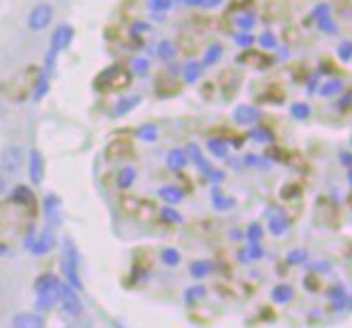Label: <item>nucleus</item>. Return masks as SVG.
Masks as SVG:
<instances>
[{
	"label": "nucleus",
	"instance_id": "obj_32",
	"mask_svg": "<svg viewBox=\"0 0 352 328\" xmlns=\"http://www.w3.org/2000/svg\"><path fill=\"white\" fill-rule=\"evenodd\" d=\"M206 146H209V151L216 158H228V151H230L228 142H223V139H209V142H206Z\"/></svg>",
	"mask_w": 352,
	"mask_h": 328
},
{
	"label": "nucleus",
	"instance_id": "obj_49",
	"mask_svg": "<svg viewBox=\"0 0 352 328\" xmlns=\"http://www.w3.org/2000/svg\"><path fill=\"white\" fill-rule=\"evenodd\" d=\"M352 108V91L345 94L343 98H340V103H338V111H350Z\"/></svg>",
	"mask_w": 352,
	"mask_h": 328
},
{
	"label": "nucleus",
	"instance_id": "obj_14",
	"mask_svg": "<svg viewBox=\"0 0 352 328\" xmlns=\"http://www.w3.org/2000/svg\"><path fill=\"white\" fill-rule=\"evenodd\" d=\"M140 103H142V96L140 94H132V96H125V98H120V101L113 106V118H125V116H130L135 108H140Z\"/></svg>",
	"mask_w": 352,
	"mask_h": 328
},
{
	"label": "nucleus",
	"instance_id": "obj_7",
	"mask_svg": "<svg viewBox=\"0 0 352 328\" xmlns=\"http://www.w3.org/2000/svg\"><path fill=\"white\" fill-rule=\"evenodd\" d=\"M72 41H74V29H72V24H60V27H56V32H53L51 46H48V51H51L53 56H60L63 51H67V48H70Z\"/></svg>",
	"mask_w": 352,
	"mask_h": 328
},
{
	"label": "nucleus",
	"instance_id": "obj_33",
	"mask_svg": "<svg viewBox=\"0 0 352 328\" xmlns=\"http://www.w3.org/2000/svg\"><path fill=\"white\" fill-rule=\"evenodd\" d=\"M206 297V287L204 285H192L185 290V302L187 305H197L199 300H204Z\"/></svg>",
	"mask_w": 352,
	"mask_h": 328
},
{
	"label": "nucleus",
	"instance_id": "obj_54",
	"mask_svg": "<svg viewBox=\"0 0 352 328\" xmlns=\"http://www.w3.org/2000/svg\"><path fill=\"white\" fill-rule=\"evenodd\" d=\"M8 254V245H0V256H5Z\"/></svg>",
	"mask_w": 352,
	"mask_h": 328
},
{
	"label": "nucleus",
	"instance_id": "obj_40",
	"mask_svg": "<svg viewBox=\"0 0 352 328\" xmlns=\"http://www.w3.org/2000/svg\"><path fill=\"white\" fill-rule=\"evenodd\" d=\"M161 218L166 223H173V226H177V223H182V216H180V211H175L173 206H163L161 208Z\"/></svg>",
	"mask_w": 352,
	"mask_h": 328
},
{
	"label": "nucleus",
	"instance_id": "obj_30",
	"mask_svg": "<svg viewBox=\"0 0 352 328\" xmlns=\"http://www.w3.org/2000/svg\"><path fill=\"white\" fill-rule=\"evenodd\" d=\"M211 271H213V261H206V259H199V261H195V263L190 266V276H192V278H197V281L206 278Z\"/></svg>",
	"mask_w": 352,
	"mask_h": 328
},
{
	"label": "nucleus",
	"instance_id": "obj_2",
	"mask_svg": "<svg viewBox=\"0 0 352 328\" xmlns=\"http://www.w3.org/2000/svg\"><path fill=\"white\" fill-rule=\"evenodd\" d=\"M53 19H56V8H53L51 3H36L32 10H29L27 14V29L32 34H41L46 32L48 27L53 24Z\"/></svg>",
	"mask_w": 352,
	"mask_h": 328
},
{
	"label": "nucleus",
	"instance_id": "obj_20",
	"mask_svg": "<svg viewBox=\"0 0 352 328\" xmlns=\"http://www.w3.org/2000/svg\"><path fill=\"white\" fill-rule=\"evenodd\" d=\"M43 213H46L48 223H58L60 221V199L56 195H48L43 199Z\"/></svg>",
	"mask_w": 352,
	"mask_h": 328
},
{
	"label": "nucleus",
	"instance_id": "obj_15",
	"mask_svg": "<svg viewBox=\"0 0 352 328\" xmlns=\"http://www.w3.org/2000/svg\"><path fill=\"white\" fill-rule=\"evenodd\" d=\"M187 163H190V158H187L185 149H170V151H168V156H166V166H168V171H173V173L185 171Z\"/></svg>",
	"mask_w": 352,
	"mask_h": 328
},
{
	"label": "nucleus",
	"instance_id": "obj_28",
	"mask_svg": "<svg viewBox=\"0 0 352 328\" xmlns=\"http://www.w3.org/2000/svg\"><path fill=\"white\" fill-rule=\"evenodd\" d=\"M345 89V84H343V79H329V82H324L319 87V96H324V98H329V96H338L340 91Z\"/></svg>",
	"mask_w": 352,
	"mask_h": 328
},
{
	"label": "nucleus",
	"instance_id": "obj_43",
	"mask_svg": "<svg viewBox=\"0 0 352 328\" xmlns=\"http://www.w3.org/2000/svg\"><path fill=\"white\" fill-rule=\"evenodd\" d=\"M336 53H338V58L343 63H350L352 61V41H343L338 43V48H336Z\"/></svg>",
	"mask_w": 352,
	"mask_h": 328
},
{
	"label": "nucleus",
	"instance_id": "obj_10",
	"mask_svg": "<svg viewBox=\"0 0 352 328\" xmlns=\"http://www.w3.org/2000/svg\"><path fill=\"white\" fill-rule=\"evenodd\" d=\"M314 19H316V27H319V32L324 34H338V24H333V19H331V8L329 3H321L319 8H314Z\"/></svg>",
	"mask_w": 352,
	"mask_h": 328
},
{
	"label": "nucleus",
	"instance_id": "obj_11",
	"mask_svg": "<svg viewBox=\"0 0 352 328\" xmlns=\"http://www.w3.org/2000/svg\"><path fill=\"white\" fill-rule=\"evenodd\" d=\"M12 328H46V321L36 311H19L12 319Z\"/></svg>",
	"mask_w": 352,
	"mask_h": 328
},
{
	"label": "nucleus",
	"instance_id": "obj_9",
	"mask_svg": "<svg viewBox=\"0 0 352 328\" xmlns=\"http://www.w3.org/2000/svg\"><path fill=\"white\" fill-rule=\"evenodd\" d=\"M232 120L237 125H256L261 120V111L252 103H240V106L232 111Z\"/></svg>",
	"mask_w": 352,
	"mask_h": 328
},
{
	"label": "nucleus",
	"instance_id": "obj_4",
	"mask_svg": "<svg viewBox=\"0 0 352 328\" xmlns=\"http://www.w3.org/2000/svg\"><path fill=\"white\" fill-rule=\"evenodd\" d=\"M22 163H24L22 146H17V144H10V146L3 149V153H0V173H3V177L19 175V171H22Z\"/></svg>",
	"mask_w": 352,
	"mask_h": 328
},
{
	"label": "nucleus",
	"instance_id": "obj_47",
	"mask_svg": "<svg viewBox=\"0 0 352 328\" xmlns=\"http://www.w3.org/2000/svg\"><path fill=\"white\" fill-rule=\"evenodd\" d=\"M204 177H206L209 182H213V185H221V182L226 180V173H223V171H213V168H211V171L206 173Z\"/></svg>",
	"mask_w": 352,
	"mask_h": 328
},
{
	"label": "nucleus",
	"instance_id": "obj_27",
	"mask_svg": "<svg viewBox=\"0 0 352 328\" xmlns=\"http://www.w3.org/2000/svg\"><path fill=\"white\" fill-rule=\"evenodd\" d=\"M264 256V247H261V242H256V245H250L247 242V247H242L240 250V261L250 263V261H256Z\"/></svg>",
	"mask_w": 352,
	"mask_h": 328
},
{
	"label": "nucleus",
	"instance_id": "obj_29",
	"mask_svg": "<svg viewBox=\"0 0 352 328\" xmlns=\"http://www.w3.org/2000/svg\"><path fill=\"white\" fill-rule=\"evenodd\" d=\"M137 139H142V142H146V144L158 142V127L153 125V122H144V125L137 127Z\"/></svg>",
	"mask_w": 352,
	"mask_h": 328
},
{
	"label": "nucleus",
	"instance_id": "obj_42",
	"mask_svg": "<svg viewBox=\"0 0 352 328\" xmlns=\"http://www.w3.org/2000/svg\"><path fill=\"white\" fill-rule=\"evenodd\" d=\"M250 139H254V142H274V134L269 130H264V127H254V130H250Z\"/></svg>",
	"mask_w": 352,
	"mask_h": 328
},
{
	"label": "nucleus",
	"instance_id": "obj_5",
	"mask_svg": "<svg viewBox=\"0 0 352 328\" xmlns=\"http://www.w3.org/2000/svg\"><path fill=\"white\" fill-rule=\"evenodd\" d=\"M130 79H132V74L127 72L125 67H120V65H113V67H108V69H103L101 74L96 77V87L98 89H125L127 84H130Z\"/></svg>",
	"mask_w": 352,
	"mask_h": 328
},
{
	"label": "nucleus",
	"instance_id": "obj_45",
	"mask_svg": "<svg viewBox=\"0 0 352 328\" xmlns=\"http://www.w3.org/2000/svg\"><path fill=\"white\" fill-rule=\"evenodd\" d=\"M259 43H261L264 48H276V46H278V39H276V34H274V32H264V34L259 36Z\"/></svg>",
	"mask_w": 352,
	"mask_h": 328
},
{
	"label": "nucleus",
	"instance_id": "obj_50",
	"mask_svg": "<svg viewBox=\"0 0 352 328\" xmlns=\"http://www.w3.org/2000/svg\"><path fill=\"white\" fill-rule=\"evenodd\" d=\"M340 163H343L345 168H352V153H350V151H343V153H340Z\"/></svg>",
	"mask_w": 352,
	"mask_h": 328
},
{
	"label": "nucleus",
	"instance_id": "obj_17",
	"mask_svg": "<svg viewBox=\"0 0 352 328\" xmlns=\"http://www.w3.org/2000/svg\"><path fill=\"white\" fill-rule=\"evenodd\" d=\"M185 153H187V158H190V163H195V166L199 168L201 175H206V173L211 171L209 161H206V158H204V153H201V149L197 146V144H187Z\"/></svg>",
	"mask_w": 352,
	"mask_h": 328
},
{
	"label": "nucleus",
	"instance_id": "obj_6",
	"mask_svg": "<svg viewBox=\"0 0 352 328\" xmlns=\"http://www.w3.org/2000/svg\"><path fill=\"white\" fill-rule=\"evenodd\" d=\"M24 245H27V250L32 252V254L41 256V254H48V252L53 250L56 237H53L51 228H43V230H38V232H29Z\"/></svg>",
	"mask_w": 352,
	"mask_h": 328
},
{
	"label": "nucleus",
	"instance_id": "obj_55",
	"mask_svg": "<svg viewBox=\"0 0 352 328\" xmlns=\"http://www.w3.org/2000/svg\"><path fill=\"white\" fill-rule=\"evenodd\" d=\"M348 182H350V187H352V168H350V177H348Z\"/></svg>",
	"mask_w": 352,
	"mask_h": 328
},
{
	"label": "nucleus",
	"instance_id": "obj_41",
	"mask_svg": "<svg viewBox=\"0 0 352 328\" xmlns=\"http://www.w3.org/2000/svg\"><path fill=\"white\" fill-rule=\"evenodd\" d=\"M173 3H175V0H148V10L161 14V12H168V10L173 8Z\"/></svg>",
	"mask_w": 352,
	"mask_h": 328
},
{
	"label": "nucleus",
	"instance_id": "obj_26",
	"mask_svg": "<svg viewBox=\"0 0 352 328\" xmlns=\"http://www.w3.org/2000/svg\"><path fill=\"white\" fill-rule=\"evenodd\" d=\"M237 63H240V65H259V67H266L271 61L266 56H261V53H256V51H245L240 58H237Z\"/></svg>",
	"mask_w": 352,
	"mask_h": 328
},
{
	"label": "nucleus",
	"instance_id": "obj_3",
	"mask_svg": "<svg viewBox=\"0 0 352 328\" xmlns=\"http://www.w3.org/2000/svg\"><path fill=\"white\" fill-rule=\"evenodd\" d=\"M77 268H79V254H77V250H74L72 240H65L63 242V273H65L67 285H70L72 290H79V287H82Z\"/></svg>",
	"mask_w": 352,
	"mask_h": 328
},
{
	"label": "nucleus",
	"instance_id": "obj_38",
	"mask_svg": "<svg viewBox=\"0 0 352 328\" xmlns=\"http://www.w3.org/2000/svg\"><path fill=\"white\" fill-rule=\"evenodd\" d=\"M48 94V77H38L36 79V87H34V91H32V101H41L43 96Z\"/></svg>",
	"mask_w": 352,
	"mask_h": 328
},
{
	"label": "nucleus",
	"instance_id": "obj_46",
	"mask_svg": "<svg viewBox=\"0 0 352 328\" xmlns=\"http://www.w3.org/2000/svg\"><path fill=\"white\" fill-rule=\"evenodd\" d=\"M12 199L14 201H32V192H29V187H14L12 192Z\"/></svg>",
	"mask_w": 352,
	"mask_h": 328
},
{
	"label": "nucleus",
	"instance_id": "obj_51",
	"mask_svg": "<svg viewBox=\"0 0 352 328\" xmlns=\"http://www.w3.org/2000/svg\"><path fill=\"white\" fill-rule=\"evenodd\" d=\"M180 5H185V8H201V0H177Z\"/></svg>",
	"mask_w": 352,
	"mask_h": 328
},
{
	"label": "nucleus",
	"instance_id": "obj_25",
	"mask_svg": "<svg viewBox=\"0 0 352 328\" xmlns=\"http://www.w3.org/2000/svg\"><path fill=\"white\" fill-rule=\"evenodd\" d=\"M211 204H213V208H218V211H230V208H235V199L223 195L221 190L211 192Z\"/></svg>",
	"mask_w": 352,
	"mask_h": 328
},
{
	"label": "nucleus",
	"instance_id": "obj_12",
	"mask_svg": "<svg viewBox=\"0 0 352 328\" xmlns=\"http://www.w3.org/2000/svg\"><path fill=\"white\" fill-rule=\"evenodd\" d=\"M329 297H331V307H333L336 311H350L352 309V295L345 290V285H336Z\"/></svg>",
	"mask_w": 352,
	"mask_h": 328
},
{
	"label": "nucleus",
	"instance_id": "obj_31",
	"mask_svg": "<svg viewBox=\"0 0 352 328\" xmlns=\"http://www.w3.org/2000/svg\"><path fill=\"white\" fill-rule=\"evenodd\" d=\"M235 24H237V29H240L242 34H250L252 29H254V24H256V17L252 12H242V14H237V17H235Z\"/></svg>",
	"mask_w": 352,
	"mask_h": 328
},
{
	"label": "nucleus",
	"instance_id": "obj_52",
	"mask_svg": "<svg viewBox=\"0 0 352 328\" xmlns=\"http://www.w3.org/2000/svg\"><path fill=\"white\" fill-rule=\"evenodd\" d=\"M218 5H223V0H201V8H218Z\"/></svg>",
	"mask_w": 352,
	"mask_h": 328
},
{
	"label": "nucleus",
	"instance_id": "obj_34",
	"mask_svg": "<svg viewBox=\"0 0 352 328\" xmlns=\"http://www.w3.org/2000/svg\"><path fill=\"white\" fill-rule=\"evenodd\" d=\"M290 116L295 118V120H309V116H311L309 103H305V101L292 103V106H290Z\"/></svg>",
	"mask_w": 352,
	"mask_h": 328
},
{
	"label": "nucleus",
	"instance_id": "obj_23",
	"mask_svg": "<svg viewBox=\"0 0 352 328\" xmlns=\"http://www.w3.org/2000/svg\"><path fill=\"white\" fill-rule=\"evenodd\" d=\"M153 53H156V58H161L163 63H170V61H175V56H177V46L166 39V41H161L153 48Z\"/></svg>",
	"mask_w": 352,
	"mask_h": 328
},
{
	"label": "nucleus",
	"instance_id": "obj_24",
	"mask_svg": "<svg viewBox=\"0 0 352 328\" xmlns=\"http://www.w3.org/2000/svg\"><path fill=\"white\" fill-rule=\"evenodd\" d=\"M221 58H223V46H221V43H209V46H206V51H204V58H201V65H204V69H206V67L216 65Z\"/></svg>",
	"mask_w": 352,
	"mask_h": 328
},
{
	"label": "nucleus",
	"instance_id": "obj_56",
	"mask_svg": "<svg viewBox=\"0 0 352 328\" xmlns=\"http://www.w3.org/2000/svg\"><path fill=\"white\" fill-rule=\"evenodd\" d=\"M116 328H125V326H122V324H116Z\"/></svg>",
	"mask_w": 352,
	"mask_h": 328
},
{
	"label": "nucleus",
	"instance_id": "obj_21",
	"mask_svg": "<svg viewBox=\"0 0 352 328\" xmlns=\"http://www.w3.org/2000/svg\"><path fill=\"white\" fill-rule=\"evenodd\" d=\"M116 182H118V187H120V190H130V187L137 182V168L135 166L120 168V171H118Z\"/></svg>",
	"mask_w": 352,
	"mask_h": 328
},
{
	"label": "nucleus",
	"instance_id": "obj_1",
	"mask_svg": "<svg viewBox=\"0 0 352 328\" xmlns=\"http://www.w3.org/2000/svg\"><path fill=\"white\" fill-rule=\"evenodd\" d=\"M63 281L53 273L36 278V309L38 311H48L58 305V292H60Z\"/></svg>",
	"mask_w": 352,
	"mask_h": 328
},
{
	"label": "nucleus",
	"instance_id": "obj_35",
	"mask_svg": "<svg viewBox=\"0 0 352 328\" xmlns=\"http://www.w3.org/2000/svg\"><path fill=\"white\" fill-rule=\"evenodd\" d=\"M307 261H309V252L307 250H300V247H297V250L287 252V263H290V266H305Z\"/></svg>",
	"mask_w": 352,
	"mask_h": 328
},
{
	"label": "nucleus",
	"instance_id": "obj_13",
	"mask_svg": "<svg viewBox=\"0 0 352 328\" xmlns=\"http://www.w3.org/2000/svg\"><path fill=\"white\" fill-rule=\"evenodd\" d=\"M266 228H269V232L274 237H283L287 230H290V218L285 216V213L276 211L269 216V223H266Z\"/></svg>",
	"mask_w": 352,
	"mask_h": 328
},
{
	"label": "nucleus",
	"instance_id": "obj_19",
	"mask_svg": "<svg viewBox=\"0 0 352 328\" xmlns=\"http://www.w3.org/2000/svg\"><path fill=\"white\" fill-rule=\"evenodd\" d=\"M201 74H204V65L197 61H190L182 65V82L185 84H197L201 79Z\"/></svg>",
	"mask_w": 352,
	"mask_h": 328
},
{
	"label": "nucleus",
	"instance_id": "obj_48",
	"mask_svg": "<svg viewBox=\"0 0 352 328\" xmlns=\"http://www.w3.org/2000/svg\"><path fill=\"white\" fill-rule=\"evenodd\" d=\"M311 271L314 273H331V266H329V261H314L311 263Z\"/></svg>",
	"mask_w": 352,
	"mask_h": 328
},
{
	"label": "nucleus",
	"instance_id": "obj_37",
	"mask_svg": "<svg viewBox=\"0 0 352 328\" xmlns=\"http://www.w3.org/2000/svg\"><path fill=\"white\" fill-rule=\"evenodd\" d=\"M130 74H137V77H146L148 69H151V63L146 61V58H135V61L130 63Z\"/></svg>",
	"mask_w": 352,
	"mask_h": 328
},
{
	"label": "nucleus",
	"instance_id": "obj_8",
	"mask_svg": "<svg viewBox=\"0 0 352 328\" xmlns=\"http://www.w3.org/2000/svg\"><path fill=\"white\" fill-rule=\"evenodd\" d=\"M58 305H60V309L70 316L82 314V302H79V297H77V290H72L67 283H63L60 285V292H58Z\"/></svg>",
	"mask_w": 352,
	"mask_h": 328
},
{
	"label": "nucleus",
	"instance_id": "obj_39",
	"mask_svg": "<svg viewBox=\"0 0 352 328\" xmlns=\"http://www.w3.org/2000/svg\"><path fill=\"white\" fill-rule=\"evenodd\" d=\"M161 261L166 263V266H177L180 263V252L177 250H173V247H166V250L161 252Z\"/></svg>",
	"mask_w": 352,
	"mask_h": 328
},
{
	"label": "nucleus",
	"instance_id": "obj_22",
	"mask_svg": "<svg viewBox=\"0 0 352 328\" xmlns=\"http://www.w3.org/2000/svg\"><path fill=\"white\" fill-rule=\"evenodd\" d=\"M292 297H295V290H292V285H287V283H280V285H276L274 290H271V300H274L276 305H287V302H292Z\"/></svg>",
	"mask_w": 352,
	"mask_h": 328
},
{
	"label": "nucleus",
	"instance_id": "obj_36",
	"mask_svg": "<svg viewBox=\"0 0 352 328\" xmlns=\"http://www.w3.org/2000/svg\"><path fill=\"white\" fill-rule=\"evenodd\" d=\"M261 237H264V228H261V223H252V226L245 230V240L250 242V245L261 242Z\"/></svg>",
	"mask_w": 352,
	"mask_h": 328
},
{
	"label": "nucleus",
	"instance_id": "obj_44",
	"mask_svg": "<svg viewBox=\"0 0 352 328\" xmlns=\"http://www.w3.org/2000/svg\"><path fill=\"white\" fill-rule=\"evenodd\" d=\"M232 39H235L237 46L245 48V51H250V46H252V43H254V39H252V34H242V32H237Z\"/></svg>",
	"mask_w": 352,
	"mask_h": 328
},
{
	"label": "nucleus",
	"instance_id": "obj_16",
	"mask_svg": "<svg viewBox=\"0 0 352 328\" xmlns=\"http://www.w3.org/2000/svg\"><path fill=\"white\" fill-rule=\"evenodd\" d=\"M29 175H32L34 185H41V180H43V156L36 151V149L29 153Z\"/></svg>",
	"mask_w": 352,
	"mask_h": 328
},
{
	"label": "nucleus",
	"instance_id": "obj_18",
	"mask_svg": "<svg viewBox=\"0 0 352 328\" xmlns=\"http://www.w3.org/2000/svg\"><path fill=\"white\" fill-rule=\"evenodd\" d=\"M158 197L166 201V206H177V204L185 199V192L175 185H163L161 190H158Z\"/></svg>",
	"mask_w": 352,
	"mask_h": 328
},
{
	"label": "nucleus",
	"instance_id": "obj_53",
	"mask_svg": "<svg viewBox=\"0 0 352 328\" xmlns=\"http://www.w3.org/2000/svg\"><path fill=\"white\" fill-rule=\"evenodd\" d=\"M137 32H148V24H146V22H137V24H135V34H137Z\"/></svg>",
	"mask_w": 352,
	"mask_h": 328
}]
</instances>
